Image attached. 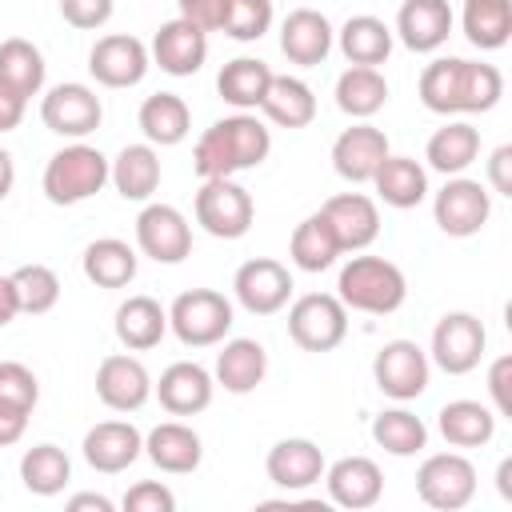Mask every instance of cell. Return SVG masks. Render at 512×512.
I'll return each instance as SVG.
<instances>
[{
	"mask_svg": "<svg viewBox=\"0 0 512 512\" xmlns=\"http://www.w3.org/2000/svg\"><path fill=\"white\" fill-rule=\"evenodd\" d=\"M268 152H272V132L256 116L236 112V116H224L200 132V140L192 148V168L200 180L236 176V172L264 164Z\"/></svg>",
	"mask_w": 512,
	"mask_h": 512,
	"instance_id": "obj_1",
	"label": "cell"
},
{
	"mask_svg": "<svg viewBox=\"0 0 512 512\" xmlns=\"http://www.w3.org/2000/svg\"><path fill=\"white\" fill-rule=\"evenodd\" d=\"M336 296L344 308L352 312H368V316H388L408 300V280L404 272L384 260V256H352L340 268L336 280Z\"/></svg>",
	"mask_w": 512,
	"mask_h": 512,
	"instance_id": "obj_2",
	"label": "cell"
},
{
	"mask_svg": "<svg viewBox=\"0 0 512 512\" xmlns=\"http://www.w3.org/2000/svg\"><path fill=\"white\" fill-rule=\"evenodd\" d=\"M108 184V156L84 140L64 144L60 152L48 156L44 164V196L60 208L68 204H84L88 196H96Z\"/></svg>",
	"mask_w": 512,
	"mask_h": 512,
	"instance_id": "obj_3",
	"label": "cell"
},
{
	"mask_svg": "<svg viewBox=\"0 0 512 512\" xmlns=\"http://www.w3.org/2000/svg\"><path fill=\"white\" fill-rule=\"evenodd\" d=\"M168 328L188 348H212L232 332V300L216 288H188L172 300Z\"/></svg>",
	"mask_w": 512,
	"mask_h": 512,
	"instance_id": "obj_4",
	"label": "cell"
},
{
	"mask_svg": "<svg viewBox=\"0 0 512 512\" xmlns=\"http://www.w3.org/2000/svg\"><path fill=\"white\" fill-rule=\"evenodd\" d=\"M288 336L304 352H332L348 336V308L332 292H308L288 308Z\"/></svg>",
	"mask_w": 512,
	"mask_h": 512,
	"instance_id": "obj_5",
	"label": "cell"
},
{
	"mask_svg": "<svg viewBox=\"0 0 512 512\" xmlns=\"http://www.w3.org/2000/svg\"><path fill=\"white\" fill-rule=\"evenodd\" d=\"M256 204L248 196V188H240L232 176H216L204 180L196 192V224L216 236V240H240L252 228Z\"/></svg>",
	"mask_w": 512,
	"mask_h": 512,
	"instance_id": "obj_6",
	"label": "cell"
},
{
	"mask_svg": "<svg viewBox=\"0 0 512 512\" xmlns=\"http://www.w3.org/2000/svg\"><path fill=\"white\" fill-rule=\"evenodd\" d=\"M416 492L428 508L460 512L476 496V468L460 452H436L416 468Z\"/></svg>",
	"mask_w": 512,
	"mask_h": 512,
	"instance_id": "obj_7",
	"label": "cell"
},
{
	"mask_svg": "<svg viewBox=\"0 0 512 512\" xmlns=\"http://www.w3.org/2000/svg\"><path fill=\"white\" fill-rule=\"evenodd\" d=\"M484 344H488V332L480 324V316L472 312H444L432 328V348H428V360L436 368H444L448 376H464L480 364L484 356Z\"/></svg>",
	"mask_w": 512,
	"mask_h": 512,
	"instance_id": "obj_8",
	"label": "cell"
},
{
	"mask_svg": "<svg viewBox=\"0 0 512 512\" xmlns=\"http://www.w3.org/2000/svg\"><path fill=\"white\" fill-rule=\"evenodd\" d=\"M432 216H436V228L444 236H476L488 216H492V196L480 180H468V176H448V184L436 192L432 200Z\"/></svg>",
	"mask_w": 512,
	"mask_h": 512,
	"instance_id": "obj_9",
	"label": "cell"
},
{
	"mask_svg": "<svg viewBox=\"0 0 512 512\" xmlns=\"http://www.w3.org/2000/svg\"><path fill=\"white\" fill-rule=\"evenodd\" d=\"M292 272L272 260V256H252L236 268L232 276V292H236V304L252 316H272L280 312L288 300H292Z\"/></svg>",
	"mask_w": 512,
	"mask_h": 512,
	"instance_id": "obj_10",
	"label": "cell"
},
{
	"mask_svg": "<svg viewBox=\"0 0 512 512\" xmlns=\"http://www.w3.org/2000/svg\"><path fill=\"white\" fill-rule=\"evenodd\" d=\"M432 360L416 340H388L372 360V380L392 400H416L428 388Z\"/></svg>",
	"mask_w": 512,
	"mask_h": 512,
	"instance_id": "obj_11",
	"label": "cell"
},
{
	"mask_svg": "<svg viewBox=\"0 0 512 512\" xmlns=\"http://www.w3.org/2000/svg\"><path fill=\"white\" fill-rule=\"evenodd\" d=\"M40 120L48 132L68 136V140H84L88 132L100 128L104 120V104L88 84H56L44 92L40 100Z\"/></svg>",
	"mask_w": 512,
	"mask_h": 512,
	"instance_id": "obj_12",
	"label": "cell"
},
{
	"mask_svg": "<svg viewBox=\"0 0 512 512\" xmlns=\"http://www.w3.org/2000/svg\"><path fill=\"white\" fill-rule=\"evenodd\" d=\"M136 248L156 264H180L192 252V224L172 204H144L136 216Z\"/></svg>",
	"mask_w": 512,
	"mask_h": 512,
	"instance_id": "obj_13",
	"label": "cell"
},
{
	"mask_svg": "<svg viewBox=\"0 0 512 512\" xmlns=\"http://www.w3.org/2000/svg\"><path fill=\"white\" fill-rule=\"evenodd\" d=\"M148 64H152V56H148L144 40H136L128 32L100 36L92 44V52H88V72L104 88H132V84H140Z\"/></svg>",
	"mask_w": 512,
	"mask_h": 512,
	"instance_id": "obj_14",
	"label": "cell"
},
{
	"mask_svg": "<svg viewBox=\"0 0 512 512\" xmlns=\"http://www.w3.org/2000/svg\"><path fill=\"white\" fill-rule=\"evenodd\" d=\"M96 396H100L104 408H112V412H136V408H144L148 396H152V376H148V368H144L136 356L112 352V356H104L100 368H96Z\"/></svg>",
	"mask_w": 512,
	"mask_h": 512,
	"instance_id": "obj_15",
	"label": "cell"
},
{
	"mask_svg": "<svg viewBox=\"0 0 512 512\" xmlns=\"http://www.w3.org/2000/svg\"><path fill=\"white\" fill-rule=\"evenodd\" d=\"M152 392H156V400H160V408L168 416H196V412H204L212 404L216 380H212V372L204 364L176 360V364H168L160 372V380L152 384Z\"/></svg>",
	"mask_w": 512,
	"mask_h": 512,
	"instance_id": "obj_16",
	"label": "cell"
},
{
	"mask_svg": "<svg viewBox=\"0 0 512 512\" xmlns=\"http://www.w3.org/2000/svg\"><path fill=\"white\" fill-rule=\"evenodd\" d=\"M328 460L320 452V444H312L308 436H288V440H276L268 448V460H264V472L276 488L284 492H304L312 484H320Z\"/></svg>",
	"mask_w": 512,
	"mask_h": 512,
	"instance_id": "obj_17",
	"label": "cell"
},
{
	"mask_svg": "<svg viewBox=\"0 0 512 512\" xmlns=\"http://www.w3.org/2000/svg\"><path fill=\"white\" fill-rule=\"evenodd\" d=\"M388 152V136L376 124H352L332 140V168L348 184H368Z\"/></svg>",
	"mask_w": 512,
	"mask_h": 512,
	"instance_id": "obj_18",
	"label": "cell"
},
{
	"mask_svg": "<svg viewBox=\"0 0 512 512\" xmlns=\"http://www.w3.org/2000/svg\"><path fill=\"white\" fill-rule=\"evenodd\" d=\"M148 56L168 76H192L208 60V32H200L196 24H188L184 16H176V20H168V24L156 28Z\"/></svg>",
	"mask_w": 512,
	"mask_h": 512,
	"instance_id": "obj_19",
	"label": "cell"
},
{
	"mask_svg": "<svg viewBox=\"0 0 512 512\" xmlns=\"http://www.w3.org/2000/svg\"><path fill=\"white\" fill-rule=\"evenodd\" d=\"M324 220L332 224L336 240H340V252H360L368 248L376 236H380V208L372 196L364 192H340V196H328L320 204Z\"/></svg>",
	"mask_w": 512,
	"mask_h": 512,
	"instance_id": "obj_20",
	"label": "cell"
},
{
	"mask_svg": "<svg viewBox=\"0 0 512 512\" xmlns=\"http://www.w3.org/2000/svg\"><path fill=\"white\" fill-rule=\"evenodd\" d=\"M140 452H144V436L128 420H100L84 432V460L104 476L132 468L140 460Z\"/></svg>",
	"mask_w": 512,
	"mask_h": 512,
	"instance_id": "obj_21",
	"label": "cell"
},
{
	"mask_svg": "<svg viewBox=\"0 0 512 512\" xmlns=\"http://www.w3.org/2000/svg\"><path fill=\"white\" fill-rule=\"evenodd\" d=\"M320 480L328 484L332 504L352 508V512L372 508V504L384 496V472H380V464L368 460V456H340L336 464L324 468Z\"/></svg>",
	"mask_w": 512,
	"mask_h": 512,
	"instance_id": "obj_22",
	"label": "cell"
},
{
	"mask_svg": "<svg viewBox=\"0 0 512 512\" xmlns=\"http://www.w3.org/2000/svg\"><path fill=\"white\" fill-rule=\"evenodd\" d=\"M332 40H336V32H332L328 16L316 8H296L280 24V52L300 68L324 64V56L332 52Z\"/></svg>",
	"mask_w": 512,
	"mask_h": 512,
	"instance_id": "obj_23",
	"label": "cell"
},
{
	"mask_svg": "<svg viewBox=\"0 0 512 512\" xmlns=\"http://www.w3.org/2000/svg\"><path fill=\"white\" fill-rule=\"evenodd\" d=\"M396 36L412 52H436L452 36L448 0H404L396 12Z\"/></svg>",
	"mask_w": 512,
	"mask_h": 512,
	"instance_id": "obj_24",
	"label": "cell"
},
{
	"mask_svg": "<svg viewBox=\"0 0 512 512\" xmlns=\"http://www.w3.org/2000/svg\"><path fill=\"white\" fill-rule=\"evenodd\" d=\"M268 376V352L260 340H248V336H236L228 340L220 352H216V384L232 396H248L264 384Z\"/></svg>",
	"mask_w": 512,
	"mask_h": 512,
	"instance_id": "obj_25",
	"label": "cell"
},
{
	"mask_svg": "<svg viewBox=\"0 0 512 512\" xmlns=\"http://www.w3.org/2000/svg\"><path fill=\"white\" fill-rule=\"evenodd\" d=\"M144 456H148L160 472L188 476V472L200 468V460H204V444H200V436H196L188 424H180V420H164V424H156V428L144 436Z\"/></svg>",
	"mask_w": 512,
	"mask_h": 512,
	"instance_id": "obj_26",
	"label": "cell"
},
{
	"mask_svg": "<svg viewBox=\"0 0 512 512\" xmlns=\"http://www.w3.org/2000/svg\"><path fill=\"white\" fill-rule=\"evenodd\" d=\"M108 180L124 200L144 204L160 188V156L152 144H124L116 160H108Z\"/></svg>",
	"mask_w": 512,
	"mask_h": 512,
	"instance_id": "obj_27",
	"label": "cell"
},
{
	"mask_svg": "<svg viewBox=\"0 0 512 512\" xmlns=\"http://www.w3.org/2000/svg\"><path fill=\"white\" fill-rule=\"evenodd\" d=\"M116 340L128 348V352H148L164 340L168 332V312L160 308V300L152 296H128L120 308H116Z\"/></svg>",
	"mask_w": 512,
	"mask_h": 512,
	"instance_id": "obj_28",
	"label": "cell"
},
{
	"mask_svg": "<svg viewBox=\"0 0 512 512\" xmlns=\"http://www.w3.org/2000/svg\"><path fill=\"white\" fill-rule=\"evenodd\" d=\"M336 44L344 52L348 64H364V68H380L392 56V28L380 16H348L336 32Z\"/></svg>",
	"mask_w": 512,
	"mask_h": 512,
	"instance_id": "obj_29",
	"label": "cell"
},
{
	"mask_svg": "<svg viewBox=\"0 0 512 512\" xmlns=\"http://www.w3.org/2000/svg\"><path fill=\"white\" fill-rule=\"evenodd\" d=\"M368 184H376V196L388 204V208H416L424 196H428V172H424V164L420 160H412V156H384V164L376 168V176L368 180Z\"/></svg>",
	"mask_w": 512,
	"mask_h": 512,
	"instance_id": "obj_30",
	"label": "cell"
},
{
	"mask_svg": "<svg viewBox=\"0 0 512 512\" xmlns=\"http://www.w3.org/2000/svg\"><path fill=\"white\" fill-rule=\"evenodd\" d=\"M388 104V80L380 68L348 64L336 80V108L352 120H368Z\"/></svg>",
	"mask_w": 512,
	"mask_h": 512,
	"instance_id": "obj_31",
	"label": "cell"
},
{
	"mask_svg": "<svg viewBox=\"0 0 512 512\" xmlns=\"http://www.w3.org/2000/svg\"><path fill=\"white\" fill-rule=\"evenodd\" d=\"M80 268L84 276L96 284V288H124L136 280V248L128 240H116V236H100L84 248L80 256Z\"/></svg>",
	"mask_w": 512,
	"mask_h": 512,
	"instance_id": "obj_32",
	"label": "cell"
},
{
	"mask_svg": "<svg viewBox=\"0 0 512 512\" xmlns=\"http://www.w3.org/2000/svg\"><path fill=\"white\" fill-rule=\"evenodd\" d=\"M436 424L452 448H480L496 436V412L480 400H448L440 408Z\"/></svg>",
	"mask_w": 512,
	"mask_h": 512,
	"instance_id": "obj_33",
	"label": "cell"
},
{
	"mask_svg": "<svg viewBox=\"0 0 512 512\" xmlns=\"http://www.w3.org/2000/svg\"><path fill=\"white\" fill-rule=\"evenodd\" d=\"M260 112L280 128H308L316 120V96L300 76H276L260 100Z\"/></svg>",
	"mask_w": 512,
	"mask_h": 512,
	"instance_id": "obj_34",
	"label": "cell"
},
{
	"mask_svg": "<svg viewBox=\"0 0 512 512\" xmlns=\"http://www.w3.org/2000/svg\"><path fill=\"white\" fill-rule=\"evenodd\" d=\"M140 132H144V140L156 148H172V144H180L188 132H192V112H188V104L176 96V92H156V96H148L144 104H140Z\"/></svg>",
	"mask_w": 512,
	"mask_h": 512,
	"instance_id": "obj_35",
	"label": "cell"
},
{
	"mask_svg": "<svg viewBox=\"0 0 512 512\" xmlns=\"http://www.w3.org/2000/svg\"><path fill=\"white\" fill-rule=\"evenodd\" d=\"M268 84H272V68H268L264 60H256V56H236V60H228V64L220 68V76H216L220 100L232 104V108H240V112L260 108Z\"/></svg>",
	"mask_w": 512,
	"mask_h": 512,
	"instance_id": "obj_36",
	"label": "cell"
},
{
	"mask_svg": "<svg viewBox=\"0 0 512 512\" xmlns=\"http://www.w3.org/2000/svg\"><path fill=\"white\" fill-rule=\"evenodd\" d=\"M476 156H480V132L468 120H452V124L436 128L428 136V148H424L428 168H436L444 176H460Z\"/></svg>",
	"mask_w": 512,
	"mask_h": 512,
	"instance_id": "obj_37",
	"label": "cell"
},
{
	"mask_svg": "<svg viewBox=\"0 0 512 512\" xmlns=\"http://www.w3.org/2000/svg\"><path fill=\"white\" fill-rule=\"evenodd\" d=\"M288 256L300 272H324L336 264L340 256V240L332 232V224L324 220V212H312L304 216L296 228H292V240H288Z\"/></svg>",
	"mask_w": 512,
	"mask_h": 512,
	"instance_id": "obj_38",
	"label": "cell"
},
{
	"mask_svg": "<svg viewBox=\"0 0 512 512\" xmlns=\"http://www.w3.org/2000/svg\"><path fill=\"white\" fill-rule=\"evenodd\" d=\"M20 480L32 496H56L72 480V460L56 444H36L20 456Z\"/></svg>",
	"mask_w": 512,
	"mask_h": 512,
	"instance_id": "obj_39",
	"label": "cell"
},
{
	"mask_svg": "<svg viewBox=\"0 0 512 512\" xmlns=\"http://www.w3.org/2000/svg\"><path fill=\"white\" fill-rule=\"evenodd\" d=\"M464 36L484 52L504 48L512 36V0H464Z\"/></svg>",
	"mask_w": 512,
	"mask_h": 512,
	"instance_id": "obj_40",
	"label": "cell"
},
{
	"mask_svg": "<svg viewBox=\"0 0 512 512\" xmlns=\"http://www.w3.org/2000/svg\"><path fill=\"white\" fill-rule=\"evenodd\" d=\"M372 440H376L388 456H416V452H424V444H428V428H424V420H420L416 412H408V408H388V412H380V416L372 420Z\"/></svg>",
	"mask_w": 512,
	"mask_h": 512,
	"instance_id": "obj_41",
	"label": "cell"
},
{
	"mask_svg": "<svg viewBox=\"0 0 512 512\" xmlns=\"http://www.w3.org/2000/svg\"><path fill=\"white\" fill-rule=\"evenodd\" d=\"M44 72H48V68H44V56H40V48H36L32 40L8 36V40L0 44V80H8L12 88H20L28 100L40 96Z\"/></svg>",
	"mask_w": 512,
	"mask_h": 512,
	"instance_id": "obj_42",
	"label": "cell"
},
{
	"mask_svg": "<svg viewBox=\"0 0 512 512\" xmlns=\"http://www.w3.org/2000/svg\"><path fill=\"white\" fill-rule=\"evenodd\" d=\"M460 56H440L420 72V100L436 116L460 112Z\"/></svg>",
	"mask_w": 512,
	"mask_h": 512,
	"instance_id": "obj_43",
	"label": "cell"
},
{
	"mask_svg": "<svg viewBox=\"0 0 512 512\" xmlns=\"http://www.w3.org/2000/svg\"><path fill=\"white\" fill-rule=\"evenodd\" d=\"M12 288H16L20 312H28V316H44L60 300V276L48 264H20L12 272Z\"/></svg>",
	"mask_w": 512,
	"mask_h": 512,
	"instance_id": "obj_44",
	"label": "cell"
},
{
	"mask_svg": "<svg viewBox=\"0 0 512 512\" xmlns=\"http://www.w3.org/2000/svg\"><path fill=\"white\" fill-rule=\"evenodd\" d=\"M268 28H272V0H228L220 32L248 44V40H260Z\"/></svg>",
	"mask_w": 512,
	"mask_h": 512,
	"instance_id": "obj_45",
	"label": "cell"
},
{
	"mask_svg": "<svg viewBox=\"0 0 512 512\" xmlns=\"http://www.w3.org/2000/svg\"><path fill=\"white\" fill-rule=\"evenodd\" d=\"M0 400L4 404H16V408H36L40 400V380L28 364L20 360H0Z\"/></svg>",
	"mask_w": 512,
	"mask_h": 512,
	"instance_id": "obj_46",
	"label": "cell"
},
{
	"mask_svg": "<svg viewBox=\"0 0 512 512\" xmlns=\"http://www.w3.org/2000/svg\"><path fill=\"white\" fill-rule=\"evenodd\" d=\"M172 508H176V496L160 480H140L124 492V512H172Z\"/></svg>",
	"mask_w": 512,
	"mask_h": 512,
	"instance_id": "obj_47",
	"label": "cell"
},
{
	"mask_svg": "<svg viewBox=\"0 0 512 512\" xmlns=\"http://www.w3.org/2000/svg\"><path fill=\"white\" fill-rule=\"evenodd\" d=\"M112 12H116V0H60V16L80 32L104 28Z\"/></svg>",
	"mask_w": 512,
	"mask_h": 512,
	"instance_id": "obj_48",
	"label": "cell"
},
{
	"mask_svg": "<svg viewBox=\"0 0 512 512\" xmlns=\"http://www.w3.org/2000/svg\"><path fill=\"white\" fill-rule=\"evenodd\" d=\"M488 396L496 404V416H512V356H496L488 368Z\"/></svg>",
	"mask_w": 512,
	"mask_h": 512,
	"instance_id": "obj_49",
	"label": "cell"
},
{
	"mask_svg": "<svg viewBox=\"0 0 512 512\" xmlns=\"http://www.w3.org/2000/svg\"><path fill=\"white\" fill-rule=\"evenodd\" d=\"M176 4H180V16L196 24L200 32H220L224 12H228V0H176Z\"/></svg>",
	"mask_w": 512,
	"mask_h": 512,
	"instance_id": "obj_50",
	"label": "cell"
},
{
	"mask_svg": "<svg viewBox=\"0 0 512 512\" xmlns=\"http://www.w3.org/2000/svg\"><path fill=\"white\" fill-rule=\"evenodd\" d=\"M24 108H28V96L20 88H12L8 80H0V132H12L20 128L24 120Z\"/></svg>",
	"mask_w": 512,
	"mask_h": 512,
	"instance_id": "obj_51",
	"label": "cell"
},
{
	"mask_svg": "<svg viewBox=\"0 0 512 512\" xmlns=\"http://www.w3.org/2000/svg\"><path fill=\"white\" fill-rule=\"evenodd\" d=\"M488 184L500 196H512V144H500L488 156Z\"/></svg>",
	"mask_w": 512,
	"mask_h": 512,
	"instance_id": "obj_52",
	"label": "cell"
},
{
	"mask_svg": "<svg viewBox=\"0 0 512 512\" xmlns=\"http://www.w3.org/2000/svg\"><path fill=\"white\" fill-rule=\"evenodd\" d=\"M28 416H32L28 408H16V404H4V400H0V448L16 444V440L24 436Z\"/></svg>",
	"mask_w": 512,
	"mask_h": 512,
	"instance_id": "obj_53",
	"label": "cell"
},
{
	"mask_svg": "<svg viewBox=\"0 0 512 512\" xmlns=\"http://www.w3.org/2000/svg\"><path fill=\"white\" fill-rule=\"evenodd\" d=\"M116 504L108 500V496H100V492H76V496H68V512H112Z\"/></svg>",
	"mask_w": 512,
	"mask_h": 512,
	"instance_id": "obj_54",
	"label": "cell"
},
{
	"mask_svg": "<svg viewBox=\"0 0 512 512\" xmlns=\"http://www.w3.org/2000/svg\"><path fill=\"white\" fill-rule=\"evenodd\" d=\"M20 316V304H16V288H12V276H0V328L12 324Z\"/></svg>",
	"mask_w": 512,
	"mask_h": 512,
	"instance_id": "obj_55",
	"label": "cell"
},
{
	"mask_svg": "<svg viewBox=\"0 0 512 512\" xmlns=\"http://www.w3.org/2000/svg\"><path fill=\"white\" fill-rule=\"evenodd\" d=\"M12 184H16V164H12V152L0 148V200L12 192Z\"/></svg>",
	"mask_w": 512,
	"mask_h": 512,
	"instance_id": "obj_56",
	"label": "cell"
},
{
	"mask_svg": "<svg viewBox=\"0 0 512 512\" xmlns=\"http://www.w3.org/2000/svg\"><path fill=\"white\" fill-rule=\"evenodd\" d=\"M496 488H500L504 500H512V460H500V468H496Z\"/></svg>",
	"mask_w": 512,
	"mask_h": 512,
	"instance_id": "obj_57",
	"label": "cell"
}]
</instances>
